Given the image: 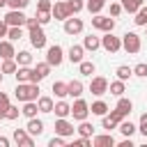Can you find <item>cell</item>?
Listing matches in <instances>:
<instances>
[{
    "instance_id": "obj_45",
    "label": "cell",
    "mask_w": 147,
    "mask_h": 147,
    "mask_svg": "<svg viewBox=\"0 0 147 147\" xmlns=\"http://www.w3.org/2000/svg\"><path fill=\"white\" fill-rule=\"evenodd\" d=\"M136 126H138V131L147 138V113H142V115H140V119H138V124H136Z\"/></svg>"
},
{
    "instance_id": "obj_47",
    "label": "cell",
    "mask_w": 147,
    "mask_h": 147,
    "mask_svg": "<svg viewBox=\"0 0 147 147\" xmlns=\"http://www.w3.org/2000/svg\"><path fill=\"white\" fill-rule=\"evenodd\" d=\"M106 115H108V117H110V119H113V122H115V124H119V122H122V119H124V115H122V113H119V110H117V108H113V110H108V113H106Z\"/></svg>"
},
{
    "instance_id": "obj_24",
    "label": "cell",
    "mask_w": 147,
    "mask_h": 147,
    "mask_svg": "<svg viewBox=\"0 0 147 147\" xmlns=\"http://www.w3.org/2000/svg\"><path fill=\"white\" fill-rule=\"evenodd\" d=\"M83 90H85V85L76 78V80H69L67 83V92H69V96H74V99H78L80 94H83Z\"/></svg>"
},
{
    "instance_id": "obj_56",
    "label": "cell",
    "mask_w": 147,
    "mask_h": 147,
    "mask_svg": "<svg viewBox=\"0 0 147 147\" xmlns=\"http://www.w3.org/2000/svg\"><path fill=\"white\" fill-rule=\"evenodd\" d=\"M2 7H7V0H0V9H2Z\"/></svg>"
},
{
    "instance_id": "obj_29",
    "label": "cell",
    "mask_w": 147,
    "mask_h": 147,
    "mask_svg": "<svg viewBox=\"0 0 147 147\" xmlns=\"http://www.w3.org/2000/svg\"><path fill=\"white\" fill-rule=\"evenodd\" d=\"M106 2H108V0H87V2H85V9L94 16V14H101V9L106 7Z\"/></svg>"
},
{
    "instance_id": "obj_44",
    "label": "cell",
    "mask_w": 147,
    "mask_h": 147,
    "mask_svg": "<svg viewBox=\"0 0 147 147\" xmlns=\"http://www.w3.org/2000/svg\"><path fill=\"white\" fill-rule=\"evenodd\" d=\"M64 145H67V138H62V136H57V133L48 140V147H64Z\"/></svg>"
},
{
    "instance_id": "obj_31",
    "label": "cell",
    "mask_w": 147,
    "mask_h": 147,
    "mask_svg": "<svg viewBox=\"0 0 147 147\" xmlns=\"http://www.w3.org/2000/svg\"><path fill=\"white\" fill-rule=\"evenodd\" d=\"M76 131H78V136H85V138H92L94 136V126L87 122V119H83V122H78V126H76Z\"/></svg>"
},
{
    "instance_id": "obj_53",
    "label": "cell",
    "mask_w": 147,
    "mask_h": 147,
    "mask_svg": "<svg viewBox=\"0 0 147 147\" xmlns=\"http://www.w3.org/2000/svg\"><path fill=\"white\" fill-rule=\"evenodd\" d=\"M34 25H39L37 23V16H28L25 18V28H34Z\"/></svg>"
},
{
    "instance_id": "obj_54",
    "label": "cell",
    "mask_w": 147,
    "mask_h": 147,
    "mask_svg": "<svg viewBox=\"0 0 147 147\" xmlns=\"http://www.w3.org/2000/svg\"><path fill=\"white\" fill-rule=\"evenodd\" d=\"M117 147H133V140L131 138H124L122 142H117Z\"/></svg>"
},
{
    "instance_id": "obj_17",
    "label": "cell",
    "mask_w": 147,
    "mask_h": 147,
    "mask_svg": "<svg viewBox=\"0 0 147 147\" xmlns=\"http://www.w3.org/2000/svg\"><path fill=\"white\" fill-rule=\"evenodd\" d=\"M67 60H69L71 64H78L80 60H85V48H83V44H80V46L74 44V46L67 51Z\"/></svg>"
},
{
    "instance_id": "obj_27",
    "label": "cell",
    "mask_w": 147,
    "mask_h": 147,
    "mask_svg": "<svg viewBox=\"0 0 147 147\" xmlns=\"http://www.w3.org/2000/svg\"><path fill=\"white\" fill-rule=\"evenodd\" d=\"M108 92L113 94V96H122L124 92H126V85H124V80H113V83H108Z\"/></svg>"
},
{
    "instance_id": "obj_57",
    "label": "cell",
    "mask_w": 147,
    "mask_h": 147,
    "mask_svg": "<svg viewBox=\"0 0 147 147\" xmlns=\"http://www.w3.org/2000/svg\"><path fill=\"white\" fill-rule=\"evenodd\" d=\"M0 119H5V110H0Z\"/></svg>"
},
{
    "instance_id": "obj_39",
    "label": "cell",
    "mask_w": 147,
    "mask_h": 147,
    "mask_svg": "<svg viewBox=\"0 0 147 147\" xmlns=\"http://www.w3.org/2000/svg\"><path fill=\"white\" fill-rule=\"evenodd\" d=\"M23 37V28H18V25H9V30H7V39L9 41H18Z\"/></svg>"
},
{
    "instance_id": "obj_26",
    "label": "cell",
    "mask_w": 147,
    "mask_h": 147,
    "mask_svg": "<svg viewBox=\"0 0 147 147\" xmlns=\"http://www.w3.org/2000/svg\"><path fill=\"white\" fill-rule=\"evenodd\" d=\"M14 60H16L18 67H30V64H32V53H30V51H18V53L14 55Z\"/></svg>"
},
{
    "instance_id": "obj_8",
    "label": "cell",
    "mask_w": 147,
    "mask_h": 147,
    "mask_svg": "<svg viewBox=\"0 0 147 147\" xmlns=\"http://www.w3.org/2000/svg\"><path fill=\"white\" fill-rule=\"evenodd\" d=\"M62 23H64V34H71V37H74V34H80V32H83V28H85L83 18H78L76 14H74V16H69V18H64Z\"/></svg>"
},
{
    "instance_id": "obj_18",
    "label": "cell",
    "mask_w": 147,
    "mask_h": 147,
    "mask_svg": "<svg viewBox=\"0 0 147 147\" xmlns=\"http://www.w3.org/2000/svg\"><path fill=\"white\" fill-rule=\"evenodd\" d=\"M83 48L85 51H99L101 48V37H96V34H87V37H83Z\"/></svg>"
},
{
    "instance_id": "obj_19",
    "label": "cell",
    "mask_w": 147,
    "mask_h": 147,
    "mask_svg": "<svg viewBox=\"0 0 147 147\" xmlns=\"http://www.w3.org/2000/svg\"><path fill=\"white\" fill-rule=\"evenodd\" d=\"M115 108H117L124 117H129V115H131V110H133V101H131V99H126V96L122 94V96H117V106H115Z\"/></svg>"
},
{
    "instance_id": "obj_20",
    "label": "cell",
    "mask_w": 147,
    "mask_h": 147,
    "mask_svg": "<svg viewBox=\"0 0 147 147\" xmlns=\"http://www.w3.org/2000/svg\"><path fill=\"white\" fill-rule=\"evenodd\" d=\"M53 113H55V117H69L71 115V103H67L64 99H60V101H55Z\"/></svg>"
},
{
    "instance_id": "obj_28",
    "label": "cell",
    "mask_w": 147,
    "mask_h": 147,
    "mask_svg": "<svg viewBox=\"0 0 147 147\" xmlns=\"http://www.w3.org/2000/svg\"><path fill=\"white\" fill-rule=\"evenodd\" d=\"M108 110H110V108H108V103H106V101H101V99H99V101H94V103L90 106V113H92V115H96V117H103Z\"/></svg>"
},
{
    "instance_id": "obj_4",
    "label": "cell",
    "mask_w": 147,
    "mask_h": 147,
    "mask_svg": "<svg viewBox=\"0 0 147 147\" xmlns=\"http://www.w3.org/2000/svg\"><path fill=\"white\" fill-rule=\"evenodd\" d=\"M87 115H90V103L78 96V99L71 103V115H69V117H74L76 122H83V119H87Z\"/></svg>"
},
{
    "instance_id": "obj_23",
    "label": "cell",
    "mask_w": 147,
    "mask_h": 147,
    "mask_svg": "<svg viewBox=\"0 0 147 147\" xmlns=\"http://www.w3.org/2000/svg\"><path fill=\"white\" fill-rule=\"evenodd\" d=\"M37 113H39V106H37V101H23L21 115H23L25 119H30V117H37Z\"/></svg>"
},
{
    "instance_id": "obj_5",
    "label": "cell",
    "mask_w": 147,
    "mask_h": 147,
    "mask_svg": "<svg viewBox=\"0 0 147 147\" xmlns=\"http://www.w3.org/2000/svg\"><path fill=\"white\" fill-rule=\"evenodd\" d=\"M46 62H48L51 67H60V64L64 62V48H62L60 44L48 46V48H46Z\"/></svg>"
},
{
    "instance_id": "obj_43",
    "label": "cell",
    "mask_w": 147,
    "mask_h": 147,
    "mask_svg": "<svg viewBox=\"0 0 147 147\" xmlns=\"http://www.w3.org/2000/svg\"><path fill=\"white\" fill-rule=\"evenodd\" d=\"M28 5H30V0H7L9 9H25Z\"/></svg>"
},
{
    "instance_id": "obj_11",
    "label": "cell",
    "mask_w": 147,
    "mask_h": 147,
    "mask_svg": "<svg viewBox=\"0 0 147 147\" xmlns=\"http://www.w3.org/2000/svg\"><path fill=\"white\" fill-rule=\"evenodd\" d=\"M25 18H28V16L23 14V9H9L2 21H5L7 25H18V28H23V25H25Z\"/></svg>"
},
{
    "instance_id": "obj_15",
    "label": "cell",
    "mask_w": 147,
    "mask_h": 147,
    "mask_svg": "<svg viewBox=\"0 0 147 147\" xmlns=\"http://www.w3.org/2000/svg\"><path fill=\"white\" fill-rule=\"evenodd\" d=\"M92 145H94V147H115L117 142H115V138L110 136V131H106V133L92 136Z\"/></svg>"
},
{
    "instance_id": "obj_34",
    "label": "cell",
    "mask_w": 147,
    "mask_h": 147,
    "mask_svg": "<svg viewBox=\"0 0 147 147\" xmlns=\"http://www.w3.org/2000/svg\"><path fill=\"white\" fill-rule=\"evenodd\" d=\"M78 71H80V76H92V74L96 71V67H94V62L80 60V62H78Z\"/></svg>"
},
{
    "instance_id": "obj_16",
    "label": "cell",
    "mask_w": 147,
    "mask_h": 147,
    "mask_svg": "<svg viewBox=\"0 0 147 147\" xmlns=\"http://www.w3.org/2000/svg\"><path fill=\"white\" fill-rule=\"evenodd\" d=\"M51 16H53L55 21H64V18H69L71 14H69V7H67V2H53Z\"/></svg>"
},
{
    "instance_id": "obj_30",
    "label": "cell",
    "mask_w": 147,
    "mask_h": 147,
    "mask_svg": "<svg viewBox=\"0 0 147 147\" xmlns=\"http://www.w3.org/2000/svg\"><path fill=\"white\" fill-rule=\"evenodd\" d=\"M119 5H122V9H124V11H129V14H136V11H138V9L145 5V0H122Z\"/></svg>"
},
{
    "instance_id": "obj_9",
    "label": "cell",
    "mask_w": 147,
    "mask_h": 147,
    "mask_svg": "<svg viewBox=\"0 0 147 147\" xmlns=\"http://www.w3.org/2000/svg\"><path fill=\"white\" fill-rule=\"evenodd\" d=\"M51 64L48 62H37L34 67H32V74H30V83H41L44 78H48V74H51Z\"/></svg>"
},
{
    "instance_id": "obj_2",
    "label": "cell",
    "mask_w": 147,
    "mask_h": 147,
    "mask_svg": "<svg viewBox=\"0 0 147 147\" xmlns=\"http://www.w3.org/2000/svg\"><path fill=\"white\" fill-rule=\"evenodd\" d=\"M122 48H124L129 55L140 53V48H142V39H140V34H138V32H126V34H122Z\"/></svg>"
},
{
    "instance_id": "obj_14",
    "label": "cell",
    "mask_w": 147,
    "mask_h": 147,
    "mask_svg": "<svg viewBox=\"0 0 147 147\" xmlns=\"http://www.w3.org/2000/svg\"><path fill=\"white\" fill-rule=\"evenodd\" d=\"M25 131H28L32 138H39V136L44 133V122H41L39 117H30L28 124H25Z\"/></svg>"
},
{
    "instance_id": "obj_25",
    "label": "cell",
    "mask_w": 147,
    "mask_h": 147,
    "mask_svg": "<svg viewBox=\"0 0 147 147\" xmlns=\"http://www.w3.org/2000/svg\"><path fill=\"white\" fill-rule=\"evenodd\" d=\"M37 106H39V113H53V106H55V101L51 99V96H37Z\"/></svg>"
},
{
    "instance_id": "obj_33",
    "label": "cell",
    "mask_w": 147,
    "mask_h": 147,
    "mask_svg": "<svg viewBox=\"0 0 147 147\" xmlns=\"http://www.w3.org/2000/svg\"><path fill=\"white\" fill-rule=\"evenodd\" d=\"M30 74H32V67H18V69L14 71L16 83H28V80H30Z\"/></svg>"
},
{
    "instance_id": "obj_32",
    "label": "cell",
    "mask_w": 147,
    "mask_h": 147,
    "mask_svg": "<svg viewBox=\"0 0 147 147\" xmlns=\"http://www.w3.org/2000/svg\"><path fill=\"white\" fill-rule=\"evenodd\" d=\"M115 76H117L119 80H124V83H126V80H129V78L133 76V67H126V64H119V67L115 69Z\"/></svg>"
},
{
    "instance_id": "obj_36",
    "label": "cell",
    "mask_w": 147,
    "mask_h": 147,
    "mask_svg": "<svg viewBox=\"0 0 147 147\" xmlns=\"http://www.w3.org/2000/svg\"><path fill=\"white\" fill-rule=\"evenodd\" d=\"M133 16H136V18H133V23H136V25H140V28H145V25H147V5H142Z\"/></svg>"
},
{
    "instance_id": "obj_35",
    "label": "cell",
    "mask_w": 147,
    "mask_h": 147,
    "mask_svg": "<svg viewBox=\"0 0 147 147\" xmlns=\"http://www.w3.org/2000/svg\"><path fill=\"white\" fill-rule=\"evenodd\" d=\"M53 94H55L57 99L69 96V92H67V83H64V80H55V83H53Z\"/></svg>"
},
{
    "instance_id": "obj_38",
    "label": "cell",
    "mask_w": 147,
    "mask_h": 147,
    "mask_svg": "<svg viewBox=\"0 0 147 147\" xmlns=\"http://www.w3.org/2000/svg\"><path fill=\"white\" fill-rule=\"evenodd\" d=\"M16 69H18V64H16V60H14V57L2 60V67H0V71H2V74H14Z\"/></svg>"
},
{
    "instance_id": "obj_37",
    "label": "cell",
    "mask_w": 147,
    "mask_h": 147,
    "mask_svg": "<svg viewBox=\"0 0 147 147\" xmlns=\"http://www.w3.org/2000/svg\"><path fill=\"white\" fill-rule=\"evenodd\" d=\"M67 2V7H69V14L74 16V14H80L83 9H85V2L83 0H64Z\"/></svg>"
},
{
    "instance_id": "obj_55",
    "label": "cell",
    "mask_w": 147,
    "mask_h": 147,
    "mask_svg": "<svg viewBox=\"0 0 147 147\" xmlns=\"http://www.w3.org/2000/svg\"><path fill=\"white\" fill-rule=\"evenodd\" d=\"M9 142H11L9 138H5V136H0V147H9Z\"/></svg>"
},
{
    "instance_id": "obj_13",
    "label": "cell",
    "mask_w": 147,
    "mask_h": 147,
    "mask_svg": "<svg viewBox=\"0 0 147 147\" xmlns=\"http://www.w3.org/2000/svg\"><path fill=\"white\" fill-rule=\"evenodd\" d=\"M11 140L18 145V147H34V138L25 131V129H14V136Z\"/></svg>"
},
{
    "instance_id": "obj_42",
    "label": "cell",
    "mask_w": 147,
    "mask_h": 147,
    "mask_svg": "<svg viewBox=\"0 0 147 147\" xmlns=\"http://www.w3.org/2000/svg\"><path fill=\"white\" fill-rule=\"evenodd\" d=\"M34 16H37V23H39V25H46V23H51V21H53L51 11H37Z\"/></svg>"
},
{
    "instance_id": "obj_12",
    "label": "cell",
    "mask_w": 147,
    "mask_h": 147,
    "mask_svg": "<svg viewBox=\"0 0 147 147\" xmlns=\"http://www.w3.org/2000/svg\"><path fill=\"white\" fill-rule=\"evenodd\" d=\"M90 92H92L94 96H103V94L108 92V80H106L103 76H92V80H90Z\"/></svg>"
},
{
    "instance_id": "obj_22",
    "label": "cell",
    "mask_w": 147,
    "mask_h": 147,
    "mask_svg": "<svg viewBox=\"0 0 147 147\" xmlns=\"http://www.w3.org/2000/svg\"><path fill=\"white\" fill-rule=\"evenodd\" d=\"M14 55H16L14 41H9V39H0V57L7 60V57H14Z\"/></svg>"
},
{
    "instance_id": "obj_59",
    "label": "cell",
    "mask_w": 147,
    "mask_h": 147,
    "mask_svg": "<svg viewBox=\"0 0 147 147\" xmlns=\"http://www.w3.org/2000/svg\"><path fill=\"white\" fill-rule=\"evenodd\" d=\"M145 28H147V25H145Z\"/></svg>"
},
{
    "instance_id": "obj_50",
    "label": "cell",
    "mask_w": 147,
    "mask_h": 147,
    "mask_svg": "<svg viewBox=\"0 0 147 147\" xmlns=\"http://www.w3.org/2000/svg\"><path fill=\"white\" fill-rule=\"evenodd\" d=\"M122 11H124V9H122V5H119V2H110V16H113V18H117Z\"/></svg>"
},
{
    "instance_id": "obj_46",
    "label": "cell",
    "mask_w": 147,
    "mask_h": 147,
    "mask_svg": "<svg viewBox=\"0 0 147 147\" xmlns=\"http://www.w3.org/2000/svg\"><path fill=\"white\" fill-rule=\"evenodd\" d=\"M101 129H106V131H113V129H117V124L108 117V115H103L101 117Z\"/></svg>"
},
{
    "instance_id": "obj_48",
    "label": "cell",
    "mask_w": 147,
    "mask_h": 147,
    "mask_svg": "<svg viewBox=\"0 0 147 147\" xmlns=\"http://www.w3.org/2000/svg\"><path fill=\"white\" fill-rule=\"evenodd\" d=\"M74 145H76V147H92V138L80 136V138H76V140H74Z\"/></svg>"
},
{
    "instance_id": "obj_21",
    "label": "cell",
    "mask_w": 147,
    "mask_h": 147,
    "mask_svg": "<svg viewBox=\"0 0 147 147\" xmlns=\"http://www.w3.org/2000/svg\"><path fill=\"white\" fill-rule=\"evenodd\" d=\"M117 129H119V133H122L124 138H131V136H133V133L138 131V126H136V124H133L131 119H126V117H124V119H122V122L117 124Z\"/></svg>"
},
{
    "instance_id": "obj_41",
    "label": "cell",
    "mask_w": 147,
    "mask_h": 147,
    "mask_svg": "<svg viewBox=\"0 0 147 147\" xmlns=\"http://www.w3.org/2000/svg\"><path fill=\"white\" fill-rule=\"evenodd\" d=\"M133 76H138V78H147V62H138V64L133 67Z\"/></svg>"
},
{
    "instance_id": "obj_40",
    "label": "cell",
    "mask_w": 147,
    "mask_h": 147,
    "mask_svg": "<svg viewBox=\"0 0 147 147\" xmlns=\"http://www.w3.org/2000/svg\"><path fill=\"white\" fill-rule=\"evenodd\" d=\"M18 115H21V108L18 106H7L5 108V119H9V122H14V119H18Z\"/></svg>"
},
{
    "instance_id": "obj_49",
    "label": "cell",
    "mask_w": 147,
    "mask_h": 147,
    "mask_svg": "<svg viewBox=\"0 0 147 147\" xmlns=\"http://www.w3.org/2000/svg\"><path fill=\"white\" fill-rule=\"evenodd\" d=\"M53 9V2L51 0H39L37 2V11H51Z\"/></svg>"
},
{
    "instance_id": "obj_51",
    "label": "cell",
    "mask_w": 147,
    "mask_h": 147,
    "mask_svg": "<svg viewBox=\"0 0 147 147\" xmlns=\"http://www.w3.org/2000/svg\"><path fill=\"white\" fill-rule=\"evenodd\" d=\"M7 106H9V96H7L5 92H0V110H5Z\"/></svg>"
},
{
    "instance_id": "obj_6",
    "label": "cell",
    "mask_w": 147,
    "mask_h": 147,
    "mask_svg": "<svg viewBox=\"0 0 147 147\" xmlns=\"http://www.w3.org/2000/svg\"><path fill=\"white\" fill-rule=\"evenodd\" d=\"M101 48H103L106 53H117V51H122V37H115L113 32H106V34L101 37Z\"/></svg>"
},
{
    "instance_id": "obj_3",
    "label": "cell",
    "mask_w": 147,
    "mask_h": 147,
    "mask_svg": "<svg viewBox=\"0 0 147 147\" xmlns=\"http://www.w3.org/2000/svg\"><path fill=\"white\" fill-rule=\"evenodd\" d=\"M28 37H30V44H32V48H37V51L46 48V32H44V25L28 28Z\"/></svg>"
},
{
    "instance_id": "obj_1",
    "label": "cell",
    "mask_w": 147,
    "mask_h": 147,
    "mask_svg": "<svg viewBox=\"0 0 147 147\" xmlns=\"http://www.w3.org/2000/svg\"><path fill=\"white\" fill-rule=\"evenodd\" d=\"M14 96L23 103V101H37L39 96V83H16L14 87Z\"/></svg>"
},
{
    "instance_id": "obj_10",
    "label": "cell",
    "mask_w": 147,
    "mask_h": 147,
    "mask_svg": "<svg viewBox=\"0 0 147 147\" xmlns=\"http://www.w3.org/2000/svg\"><path fill=\"white\" fill-rule=\"evenodd\" d=\"M74 131H76V126H74L67 117H57V119H55V133H57V136H62V138H71Z\"/></svg>"
},
{
    "instance_id": "obj_7",
    "label": "cell",
    "mask_w": 147,
    "mask_h": 147,
    "mask_svg": "<svg viewBox=\"0 0 147 147\" xmlns=\"http://www.w3.org/2000/svg\"><path fill=\"white\" fill-rule=\"evenodd\" d=\"M92 28H96V30H101V32H113V30H115V18H113V16H103V14H94Z\"/></svg>"
},
{
    "instance_id": "obj_58",
    "label": "cell",
    "mask_w": 147,
    "mask_h": 147,
    "mask_svg": "<svg viewBox=\"0 0 147 147\" xmlns=\"http://www.w3.org/2000/svg\"><path fill=\"white\" fill-rule=\"evenodd\" d=\"M2 78H5V74H2V71H0V85H2Z\"/></svg>"
},
{
    "instance_id": "obj_52",
    "label": "cell",
    "mask_w": 147,
    "mask_h": 147,
    "mask_svg": "<svg viewBox=\"0 0 147 147\" xmlns=\"http://www.w3.org/2000/svg\"><path fill=\"white\" fill-rule=\"evenodd\" d=\"M7 30H9V25L0 18V39H7Z\"/></svg>"
}]
</instances>
